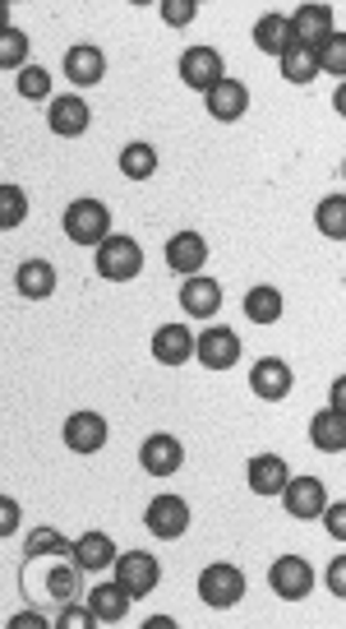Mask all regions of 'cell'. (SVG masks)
I'll use <instances>...</instances> for the list:
<instances>
[{"mask_svg":"<svg viewBox=\"0 0 346 629\" xmlns=\"http://www.w3.org/2000/svg\"><path fill=\"white\" fill-rule=\"evenodd\" d=\"M97 274L106 282H135L144 274V246L135 236H106L97 246Z\"/></svg>","mask_w":346,"mask_h":629,"instance_id":"obj_1","label":"cell"},{"mask_svg":"<svg viewBox=\"0 0 346 629\" xmlns=\"http://www.w3.org/2000/svg\"><path fill=\"white\" fill-rule=\"evenodd\" d=\"M65 236L74 246H102L112 236V208L102 199H74L65 208Z\"/></svg>","mask_w":346,"mask_h":629,"instance_id":"obj_2","label":"cell"},{"mask_svg":"<svg viewBox=\"0 0 346 629\" xmlns=\"http://www.w3.org/2000/svg\"><path fill=\"white\" fill-rule=\"evenodd\" d=\"M241 597H245V574L235 569V565L218 560V565H208V569L199 574V601H203V607L231 611Z\"/></svg>","mask_w":346,"mask_h":629,"instance_id":"obj_3","label":"cell"},{"mask_svg":"<svg viewBox=\"0 0 346 629\" xmlns=\"http://www.w3.org/2000/svg\"><path fill=\"white\" fill-rule=\"evenodd\" d=\"M116 584L129 592V597H153L157 584H162V569H157V560L148 556V550H125V556H116Z\"/></svg>","mask_w":346,"mask_h":629,"instance_id":"obj_4","label":"cell"},{"mask_svg":"<svg viewBox=\"0 0 346 629\" xmlns=\"http://www.w3.org/2000/svg\"><path fill=\"white\" fill-rule=\"evenodd\" d=\"M144 528L162 542H176V537L190 533V505H185L180 495H157V501H148V509H144Z\"/></svg>","mask_w":346,"mask_h":629,"instance_id":"obj_5","label":"cell"},{"mask_svg":"<svg viewBox=\"0 0 346 629\" xmlns=\"http://www.w3.org/2000/svg\"><path fill=\"white\" fill-rule=\"evenodd\" d=\"M277 501H282V509L291 518L314 523V518H324V509H328V491H324V482H318V477H291Z\"/></svg>","mask_w":346,"mask_h":629,"instance_id":"obj_6","label":"cell"},{"mask_svg":"<svg viewBox=\"0 0 346 629\" xmlns=\"http://www.w3.org/2000/svg\"><path fill=\"white\" fill-rule=\"evenodd\" d=\"M269 588L282 597V601H305L314 592V569L310 560L301 556H277L273 569H269Z\"/></svg>","mask_w":346,"mask_h":629,"instance_id":"obj_7","label":"cell"},{"mask_svg":"<svg viewBox=\"0 0 346 629\" xmlns=\"http://www.w3.org/2000/svg\"><path fill=\"white\" fill-rule=\"evenodd\" d=\"M195 357H199V365H208V371H231V365L241 361V338H235V329H227V324H212V329L199 333Z\"/></svg>","mask_w":346,"mask_h":629,"instance_id":"obj_8","label":"cell"},{"mask_svg":"<svg viewBox=\"0 0 346 629\" xmlns=\"http://www.w3.org/2000/svg\"><path fill=\"white\" fill-rule=\"evenodd\" d=\"M180 79L190 84L195 93H208V89H218L227 70H222V51L218 47H190L180 56Z\"/></svg>","mask_w":346,"mask_h":629,"instance_id":"obj_9","label":"cell"},{"mask_svg":"<svg viewBox=\"0 0 346 629\" xmlns=\"http://www.w3.org/2000/svg\"><path fill=\"white\" fill-rule=\"evenodd\" d=\"M46 125L56 130L61 140H78V135H88L93 112H88V102L78 97V93H61V97H51V107H46Z\"/></svg>","mask_w":346,"mask_h":629,"instance_id":"obj_10","label":"cell"},{"mask_svg":"<svg viewBox=\"0 0 346 629\" xmlns=\"http://www.w3.org/2000/svg\"><path fill=\"white\" fill-rule=\"evenodd\" d=\"M203 107H208L212 121L231 125V121H241V116L250 112V89L241 84V79H231V74H227L218 89H208V93H203Z\"/></svg>","mask_w":346,"mask_h":629,"instance_id":"obj_11","label":"cell"},{"mask_svg":"<svg viewBox=\"0 0 346 629\" xmlns=\"http://www.w3.org/2000/svg\"><path fill=\"white\" fill-rule=\"evenodd\" d=\"M245 482H250V491H254V495H263V501H273V495H282V491H286L291 467H286V458H277V454H254V458L245 463Z\"/></svg>","mask_w":346,"mask_h":629,"instance_id":"obj_12","label":"cell"},{"mask_svg":"<svg viewBox=\"0 0 346 629\" xmlns=\"http://www.w3.org/2000/svg\"><path fill=\"white\" fill-rule=\"evenodd\" d=\"M291 33H296V47L318 51V47H324V42L337 33L333 10H328V6H301L296 14H291Z\"/></svg>","mask_w":346,"mask_h":629,"instance_id":"obj_13","label":"cell"},{"mask_svg":"<svg viewBox=\"0 0 346 629\" xmlns=\"http://www.w3.org/2000/svg\"><path fill=\"white\" fill-rule=\"evenodd\" d=\"M61 435H65V444H70L74 454H97L102 444H106V416H97V412H70Z\"/></svg>","mask_w":346,"mask_h":629,"instance_id":"obj_14","label":"cell"},{"mask_svg":"<svg viewBox=\"0 0 346 629\" xmlns=\"http://www.w3.org/2000/svg\"><path fill=\"white\" fill-rule=\"evenodd\" d=\"M139 463H144L148 477H171V472H180V463H185V450H180L176 435H148L144 450H139Z\"/></svg>","mask_w":346,"mask_h":629,"instance_id":"obj_15","label":"cell"},{"mask_svg":"<svg viewBox=\"0 0 346 629\" xmlns=\"http://www.w3.org/2000/svg\"><path fill=\"white\" fill-rule=\"evenodd\" d=\"M180 310L185 314H195V320H212V314L222 310V287H218V278H185V287H180Z\"/></svg>","mask_w":346,"mask_h":629,"instance_id":"obj_16","label":"cell"},{"mask_svg":"<svg viewBox=\"0 0 346 629\" xmlns=\"http://www.w3.org/2000/svg\"><path fill=\"white\" fill-rule=\"evenodd\" d=\"M250 389L259 393L263 403H282L286 393H291V365H286V361H277V357L254 361V371H250Z\"/></svg>","mask_w":346,"mask_h":629,"instance_id":"obj_17","label":"cell"},{"mask_svg":"<svg viewBox=\"0 0 346 629\" xmlns=\"http://www.w3.org/2000/svg\"><path fill=\"white\" fill-rule=\"evenodd\" d=\"M14 292L29 301H46L56 292V265H51V259H23L14 269Z\"/></svg>","mask_w":346,"mask_h":629,"instance_id":"obj_18","label":"cell"},{"mask_svg":"<svg viewBox=\"0 0 346 629\" xmlns=\"http://www.w3.org/2000/svg\"><path fill=\"white\" fill-rule=\"evenodd\" d=\"M65 74H70L74 89H93V84H102V74H106V56L93 42H78V47L65 51Z\"/></svg>","mask_w":346,"mask_h":629,"instance_id":"obj_19","label":"cell"},{"mask_svg":"<svg viewBox=\"0 0 346 629\" xmlns=\"http://www.w3.org/2000/svg\"><path fill=\"white\" fill-rule=\"evenodd\" d=\"M203 259H208V241L199 231H176L167 241V269H176L185 278H195L203 269Z\"/></svg>","mask_w":346,"mask_h":629,"instance_id":"obj_20","label":"cell"},{"mask_svg":"<svg viewBox=\"0 0 346 629\" xmlns=\"http://www.w3.org/2000/svg\"><path fill=\"white\" fill-rule=\"evenodd\" d=\"M254 47L263 51V56H286L291 47H296V33H291V19L286 14H277V10H269L259 23H254Z\"/></svg>","mask_w":346,"mask_h":629,"instance_id":"obj_21","label":"cell"},{"mask_svg":"<svg viewBox=\"0 0 346 629\" xmlns=\"http://www.w3.org/2000/svg\"><path fill=\"white\" fill-rule=\"evenodd\" d=\"M195 343H199V338L185 329V324H162V329L153 333V357L162 361V365H185V361L195 357Z\"/></svg>","mask_w":346,"mask_h":629,"instance_id":"obj_22","label":"cell"},{"mask_svg":"<svg viewBox=\"0 0 346 629\" xmlns=\"http://www.w3.org/2000/svg\"><path fill=\"white\" fill-rule=\"evenodd\" d=\"M70 556L78 560V569H84V574H97V569H112L120 550H116V542L106 537V533H84V537L74 542Z\"/></svg>","mask_w":346,"mask_h":629,"instance_id":"obj_23","label":"cell"},{"mask_svg":"<svg viewBox=\"0 0 346 629\" xmlns=\"http://www.w3.org/2000/svg\"><path fill=\"white\" fill-rule=\"evenodd\" d=\"M310 444L318 454H342L346 450V416L324 408V412H314L310 416Z\"/></svg>","mask_w":346,"mask_h":629,"instance_id":"obj_24","label":"cell"},{"mask_svg":"<svg viewBox=\"0 0 346 629\" xmlns=\"http://www.w3.org/2000/svg\"><path fill=\"white\" fill-rule=\"evenodd\" d=\"M78 588H84V569H78L74 556H70V560H56V565L42 574V592H46L51 601H74Z\"/></svg>","mask_w":346,"mask_h":629,"instance_id":"obj_25","label":"cell"},{"mask_svg":"<svg viewBox=\"0 0 346 629\" xmlns=\"http://www.w3.org/2000/svg\"><path fill=\"white\" fill-rule=\"evenodd\" d=\"M129 601H135V597H129L116 579H112V584H97V588L88 592V607H93L97 625H120L125 611H129Z\"/></svg>","mask_w":346,"mask_h":629,"instance_id":"obj_26","label":"cell"},{"mask_svg":"<svg viewBox=\"0 0 346 629\" xmlns=\"http://www.w3.org/2000/svg\"><path fill=\"white\" fill-rule=\"evenodd\" d=\"M277 65H282V79H286V84H296V89H310L314 79L324 74V65H318V51H310V47H291Z\"/></svg>","mask_w":346,"mask_h":629,"instance_id":"obj_27","label":"cell"},{"mask_svg":"<svg viewBox=\"0 0 346 629\" xmlns=\"http://www.w3.org/2000/svg\"><path fill=\"white\" fill-rule=\"evenodd\" d=\"M245 314L254 324H277L282 320V292H277V287H269V282L250 287V292H245Z\"/></svg>","mask_w":346,"mask_h":629,"instance_id":"obj_28","label":"cell"},{"mask_svg":"<svg viewBox=\"0 0 346 629\" xmlns=\"http://www.w3.org/2000/svg\"><path fill=\"white\" fill-rule=\"evenodd\" d=\"M314 227L328 236V241H346V195H328L314 208Z\"/></svg>","mask_w":346,"mask_h":629,"instance_id":"obj_29","label":"cell"},{"mask_svg":"<svg viewBox=\"0 0 346 629\" xmlns=\"http://www.w3.org/2000/svg\"><path fill=\"white\" fill-rule=\"evenodd\" d=\"M120 172L129 181H148L157 172V148L153 144H125L120 148Z\"/></svg>","mask_w":346,"mask_h":629,"instance_id":"obj_30","label":"cell"},{"mask_svg":"<svg viewBox=\"0 0 346 629\" xmlns=\"http://www.w3.org/2000/svg\"><path fill=\"white\" fill-rule=\"evenodd\" d=\"M23 218H29V195H23L14 181L0 186V231H14Z\"/></svg>","mask_w":346,"mask_h":629,"instance_id":"obj_31","label":"cell"},{"mask_svg":"<svg viewBox=\"0 0 346 629\" xmlns=\"http://www.w3.org/2000/svg\"><path fill=\"white\" fill-rule=\"evenodd\" d=\"M14 93H19V97H29V102H42V97H51V74H46L42 65H29V70H19V79H14Z\"/></svg>","mask_w":346,"mask_h":629,"instance_id":"obj_32","label":"cell"},{"mask_svg":"<svg viewBox=\"0 0 346 629\" xmlns=\"http://www.w3.org/2000/svg\"><path fill=\"white\" fill-rule=\"evenodd\" d=\"M0 65L6 70H29V38H23L19 29H6L0 33Z\"/></svg>","mask_w":346,"mask_h":629,"instance_id":"obj_33","label":"cell"},{"mask_svg":"<svg viewBox=\"0 0 346 629\" xmlns=\"http://www.w3.org/2000/svg\"><path fill=\"white\" fill-rule=\"evenodd\" d=\"M318 65H324V74H333L342 84V79H346V33H333L324 47H318Z\"/></svg>","mask_w":346,"mask_h":629,"instance_id":"obj_34","label":"cell"},{"mask_svg":"<svg viewBox=\"0 0 346 629\" xmlns=\"http://www.w3.org/2000/svg\"><path fill=\"white\" fill-rule=\"evenodd\" d=\"M70 550H74V542H65L56 528H38L29 537V556H70Z\"/></svg>","mask_w":346,"mask_h":629,"instance_id":"obj_35","label":"cell"},{"mask_svg":"<svg viewBox=\"0 0 346 629\" xmlns=\"http://www.w3.org/2000/svg\"><path fill=\"white\" fill-rule=\"evenodd\" d=\"M195 14H199L195 0H162V19L171 23V29H185V23H190Z\"/></svg>","mask_w":346,"mask_h":629,"instance_id":"obj_36","label":"cell"},{"mask_svg":"<svg viewBox=\"0 0 346 629\" xmlns=\"http://www.w3.org/2000/svg\"><path fill=\"white\" fill-rule=\"evenodd\" d=\"M93 625H97L93 607H65V611L56 616V629H93Z\"/></svg>","mask_w":346,"mask_h":629,"instance_id":"obj_37","label":"cell"},{"mask_svg":"<svg viewBox=\"0 0 346 629\" xmlns=\"http://www.w3.org/2000/svg\"><path fill=\"white\" fill-rule=\"evenodd\" d=\"M324 528H328V537L346 542V501H328V509H324Z\"/></svg>","mask_w":346,"mask_h":629,"instance_id":"obj_38","label":"cell"},{"mask_svg":"<svg viewBox=\"0 0 346 629\" xmlns=\"http://www.w3.org/2000/svg\"><path fill=\"white\" fill-rule=\"evenodd\" d=\"M328 592L346 601V556H337V560L328 565Z\"/></svg>","mask_w":346,"mask_h":629,"instance_id":"obj_39","label":"cell"},{"mask_svg":"<svg viewBox=\"0 0 346 629\" xmlns=\"http://www.w3.org/2000/svg\"><path fill=\"white\" fill-rule=\"evenodd\" d=\"M14 528H19V505L10 495H0V537H10Z\"/></svg>","mask_w":346,"mask_h":629,"instance_id":"obj_40","label":"cell"},{"mask_svg":"<svg viewBox=\"0 0 346 629\" xmlns=\"http://www.w3.org/2000/svg\"><path fill=\"white\" fill-rule=\"evenodd\" d=\"M328 408L346 416V375H337V380H333V389H328Z\"/></svg>","mask_w":346,"mask_h":629,"instance_id":"obj_41","label":"cell"},{"mask_svg":"<svg viewBox=\"0 0 346 629\" xmlns=\"http://www.w3.org/2000/svg\"><path fill=\"white\" fill-rule=\"evenodd\" d=\"M10 629H46V616H33V611H19V616H10Z\"/></svg>","mask_w":346,"mask_h":629,"instance_id":"obj_42","label":"cell"},{"mask_svg":"<svg viewBox=\"0 0 346 629\" xmlns=\"http://www.w3.org/2000/svg\"><path fill=\"white\" fill-rule=\"evenodd\" d=\"M333 112L346 121V79H342V84H337V93H333Z\"/></svg>","mask_w":346,"mask_h":629,"instance_id":"obj_43","label":"cell"}]
</instances>
